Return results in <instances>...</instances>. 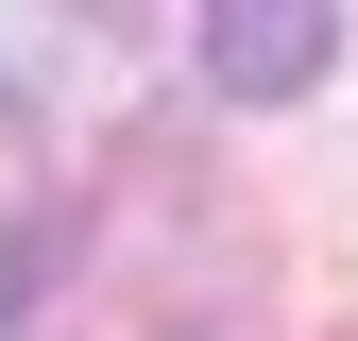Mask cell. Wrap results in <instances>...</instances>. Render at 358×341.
<instances>
[{"mask_svg":"<svg viewBox=\"0 0 358 341\" xmlns=\"http://www.w3.org/2000/svg\"><path fill=\"white\" fill-rule=\"evenodd\" d=\"M324 52H341L324 0H222V17H205V85H239V103H307Z\"/></svg>","mask_w":358,"mask_h":341,"instance_id":"6da1fadb","label":"cell"}]
</instances>
